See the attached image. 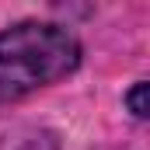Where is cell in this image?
I'll return each instance as SVG.
<instances>
[{
  "label": "cell",
  "instance_id": "6da1fadb",
  "mask_svg": "<svg viewBox=\"0 0 150 150\" xmlns=\"http://www.w3.org/2000/svg\"><path fill=\"white\" fill-rule=\"evenodd\" d=\"M80 42L52 21H21L0 32V105L21 101L80 67Z\"/></svg>",
  "mask_w": 150,
  "mask_h": 150
},
{
  "label": "cell",
  "instance_id": "7a4b0ae2",
  "mask_svg": "<svg viewBox=\"0 0 150 150\" xmlns=\"http://www.w3.org/2000/svg\"><path fill=\"white\" fill-rule=\"evenodd\" d=\"M147 91H150L147 80H136V84L126 91V108L136 115V119H147V115H150V108H147Z\"/></svg>",
  "mask_w": 150,
  "mask_h": 150
}]
</instances>
